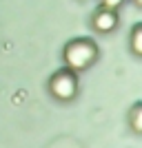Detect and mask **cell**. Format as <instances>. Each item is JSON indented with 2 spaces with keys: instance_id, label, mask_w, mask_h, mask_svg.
Returning a JSON list of instances; mask_svg holds the SVG:
<instances>
[{
  "instance_id": "2",
  "label": "cell",
  "mask_w": 142,
  "mask_h": 148,
  "mask_svg": "<svg viewBox=\"0 0 142 148\" xmlns=\"http://www.w3.org/2000/svg\"><path fill=\"white\" fill-rule=\"evenodd\" d=\"M51 91L56 93L60 99H69L76 93V77L71 73H58L51 80Z\"/></svg>"
},
{
  "instance_id": "4",
  "label": "cell",
  "mask_w": 142,
  "mask_h": 148,
  "mask_svg": "<svg viewBox=\"0 0 142 148\" xmlns=\"http://www.w3.org/2000/svg\"><path fill=\"white\" fill-rule=\"evenodd\" d=\"M131 126H133V130L142 133V104H138L131 113Z\"/></svg>"
},
{
  "instance_id": "6",
  "label": "cell",
  "mask_w": 142,
  "mask_h": 148,
  "mask_svg": "<svg viewBox=\"0 0 142 148\" xmlns=\"http://www.w3.org/2000/svg\"><path fill=\"white\" fill-rule=\"evenodd\" d=\"M120 2H122V0H105L107 7H116V5H120Z\"/></svg>"
},
{
  "instance_id": "3",
  "label": "cell",
  "mask_w": 142,
  "mask_h": 148,
  "mask_svg": "<svg viewBox=\"0 0 142 148\" xmlns=\"http://www.w3.org/2000/svg\"><path fill=\"white\" fill-rule=\"evenodd\" d=\"M96 27H98L100 31H111L113 27H116V13L111 11H102L96 16Z\"/></svg>"
},
{
  "instance_id": "5",
  "label": "cell",
  "mask_w": 142,
  "mask_h": 148,
  "mask_svg": "<svg viewBox=\"0 0 142 148\" xmlns=\"http://www.w3.org/2000/svg\"><path fill=\"white\" fill-rule=\"evenodd\" d=\"M131 44H133V51L142 56V27H136L133 38H131Z\"/></svg>"
},
{
  "instance_id": "1",
  "label": "cell",
  "mask_w": 142,
  "mask_h": 148,
  "mask_svg": "<svg viewBox=\"0 0 142 148\" xmlns=\"http://www.w3.org/2000/svg\"><path fill=\"white\" fill-rule=\"evenodd\" d=\"M93 58H96V47L91 42H85V40L69 44V49H67V62L73 69H85Z\"/></svg>"
}]
</instances>
